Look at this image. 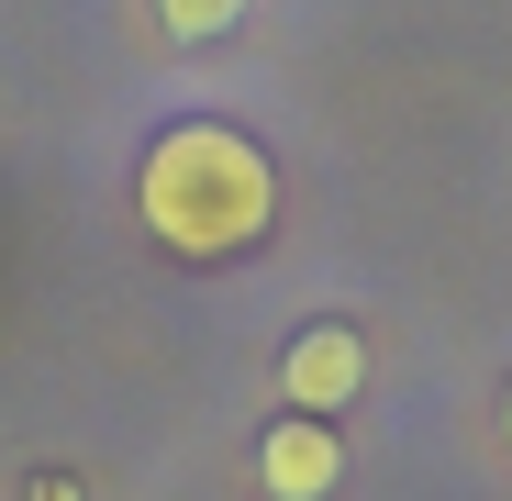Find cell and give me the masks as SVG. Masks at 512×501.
Listing matches in <instances>:
<instances>
[{
    "instance_id": "7a4b0ae2",
    "label": "cell",
    "mask_w": 512,
    "mask_h": 501,
    "mask_svg": "<svg viewBox=\"0 0 512 501\" xmlns=\"http://www.w3.org/2000/svg\"><path fill=\"white\" fill-rule=\"evenodd\" d=\"M279 390H290V412L334 424V412L368 390V334L357 323H301L290 346H279Z\"/></svg>"
},
{
    "instance_id": "5b68a950",
    "label": "cell",
    "mask_w": 512,
    "mask_h": 501,
    "mask_svg": "<svg viewBox=\"0 0 512 501\" xmlns=\"http://www.w3.org/2000/svg\"><path fill=\"white\" fill-rule=\"evenodd\" d=\"M501 446H512V390H501Z\"/></svg>"
},
{
    "instance_id": "277c9868",
    "label": "cell",
    "mask_w": 512,
    "mask_h": 501,
    "mask_svg": "<svg viewBox=\"0 0 512 501\" xmlns=\"http://www.w3.org/2000/svg\"><path fill=\"white\" fill-rule=\"evenodd\" d=\"M156 23L179 34V45H212V34H234V23H245V0H156Z\"/></svg>"
},
{
    "instance_id": "3957f363",
    "label": "cell",
    "mask_w": 512,
    "mask_h": 501,
    "mask_svg": "<svg viewBox=\"0 0 512 501\" xmlns=\"http://www.w3.org/2000/svg\"><path fill=\"white\" fill-rule=\"evenodd\" d=\"M334 479H346V446H334V424H312V412H279V424L256 435V490H268V501H334Z\"/></svg>"
},
{
    "instance_id": "6da1fadb",
    "label": "cell",
    "mask_w": 512,
    "mask_h": 501,
    "mask_svg": "<svg viewBox=\"0 0 512 501\" xmlns=\"http://www.w3.org/2000/svg\"><path fill=\"white\" fill-rule=\"evenodd\" d=\"M134 212H145V234L167 245V257L212 268V257H245V245L268 234L279 167L256 156V134H234V123H167L145 145V167H134Z\"/></svg>"
}]
</instances>
